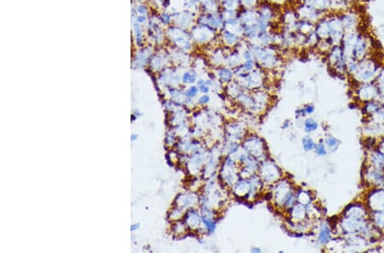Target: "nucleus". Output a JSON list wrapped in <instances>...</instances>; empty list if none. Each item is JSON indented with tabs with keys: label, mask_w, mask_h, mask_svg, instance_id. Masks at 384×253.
I'll return each instance as SVG.
<instances>
[{
	"label": "nucleus",
	"mask_w": 384,
	"mask_h": 253,
	"mask_svg": "<svg viewBox=\"0 0 384 253\" xmlns=\"http://www.w3.org/2000/svg\"><path fill=\"white\" fill-rule=\"evenodd\" d=\"M381 70L378 62L371 56L357 61L356 68L351 76L358 84L369 83L376 80L379 72Z\"/></svg>",
	"instance_id": "1"
},
{
	"label": "nucleus",
	"mask_w": 384,
	"mask_h": 253,
	"mask_svg": "<svg viewBox=\"0 0 384 253\" xmlns=\"http://www.w3.org/2000/svg\"><path fill=\"white\" fill-rule=\"evenodd\" d=\"M219 178L222 183L232 187L238 179L240 178L237 164L231 155L225 157L219 169Z\"/></svg>",
	"instance_id": "2"
},
{
	"label": "nucleus",
	"mask_w": 384,
	"mask_h": 253,
	"mask_svg": "<svg viewBox=\"0 0 384 253\" xmlns=\"http://www.w3.org/2000/svg\"><path fill=\"white\" fill-rule=\"evenodd\" d=\"M258 171H259V175L263 180V182L269 184L276 183L282 177L281 169L273 160H268V159L263 160L260 164V167Z\"/></svg>",
	"instance_id": "3"
},
{
	"label": "nucleus",
	"mask_w": 384,
	"mask_h": 253,
	"mask_svg": "<svg viewBox=\"0 0 384 253\" xmlns=\"http://www.w3.org/2000/svg\"><path fill=\"white\" fill-rule=\"evenodd\" d=\"M371 42L369 37L365 33L359 32L356 39L355 45L352 48L351 58L350 60L360 61L371 56Z\"/></svg>",
	"instance_id": "4"
},
{
	"label": "nucleus",
	"mask_w": 384,
	"mask_h": 253,
	"mask_svg": "<svg viewBox=\"0 0 384 253\" xmlns=\"http://www.w3.org/2000/svg\"><path fill=\"white\" fill-rule=\"evenodd\" d=\"M295 192L296 191L292 188L290 181H288L287 179H280L278 182L274 184L272 194H273V199L276 204L283 207L284 203L286 202L288 198L290 195H293Z\"/></svg>",
	"instance_id": "5"
},
{
	"label": "nucleus",
	"mask_w": 384,
	"mask_h": 253,
	"mask_svg": "<svg viewBox=\"0 0 384 253\" xmlns=\"http://www.w3.org/2000/svg\"><path fill=\"white\" fill-rule=\"evenodd\" d=\"M225 17L219 12H210V13H202L198 17L197 24L208 26L216 32H219L225 28Z\"/></svg>",
	"instance_id": "6"
},
{
	"label": "nucleus",
	"mask_w": 384,
	"mask_h": 253,
	"mask_svg": "<svg viewBox=\"0 0 384 253\" xmlns=\"http://www.w3.org/2000/svg\"><path fill=\"white\" fill-rule=\"evenodd\" d=\"M242 147L248 155L257 159H261V157L266 155L265 143L259 136H251L247 137L242 144Z\"/></svg>",
	"instance_id": "7"
},
{
	"label": "nucleus",
	"mask_w": 384,
	"mask_h": 253,
	"mask_svg": "<svg viewBox=\"0 0 384 253\" xmlns=\"http://www.w3.org/2000/svg\"><path fill=\"white\" fill-rule=\"evenodd\" d=\"M193 30L194 31L192 32V39L198 44L209 46L218 39V32L209 28L208 26L197 24V26H194Z\"/></svg>",
	"instance_id": "8"
},
{
	"label": "nucleus",
	"mask_w": 384,
	"mask_h": 253,
	"mask_svg": "<svg viewBox=\"0 0 384 253\" xmlns=\"http://www.w3.org/2000/svg\"><path fill=\"white\" fill-rule=\"evenodd\" d=\"M356 95L359 100L366 102L378 99L380 95V91L375 81L362 83L359 84V86L356 90Z\"/></svg>",
	"instance_id": "9"
},
{
	"label": "nucleus",
	"mask_w": 384,
	"mask_h": 253,
	"mask_svg": "<svg viewBox=\"0 0 384 253\" xmlns=\"http://www.w3.org/2000/svg\"><path fill=\"white\" fill-rule=\"evenodd\" d=\"M340 17L342 20V25L345 30V33H351L358 30L359 26V17L358 14L353 10H345L342 11L340 14Z\"/></svg>",
	"instance_id": "10"
},
{
	"label": "nucleus",
	"mask_w": 384,
	"mask_h": 253,
	"mask_svg": "<svg viewBox=\"0 0 384 253\" xmlns=\"http://www.w3.org/2000/svg\"><path fill=\"white\" fill-rule=\"evenodd\" d=\"M296 10L300 19L306 20L314 24L325 16L308 3H300L299 6L297 7Z\"/></svg>",
	"instance_id": "11"
},
{
	"label": "nucleus",
	"mask_w": 384,
	"mask_h": 253,
	"mask_svg": "<svg viewBox=\"0 0 384 253\" xmlns=\"http://www.w3.org/2000/svg\"><path fill=\"white\" fill-rule=\"evenodd\" d=\"M219 41H220L222 46L229 48H236L240 46V44L244 41V38L238 33H234L227 28H224L219 32Z\"/></svg>",
	"instance_id": "12"
},
{
	"label": "nucleus",
	"mask_w": 384,
	"mask_h": 253,
	"mask_svg": "<svg viewBox=\"0 0 384 253\" xmlns=\"http://www.w3.org/2000/svg\"><path fill=\"white\" fill-rule=\"evenodd\" d=\"M248 183H249V190L247 193V196L245 197L246 200L248 201H253L254 199L257 198L258 195L261 193L263 188V180L261 179L260 175L251 176L250 177L247 178Z\"/></svg>",
	"instance_id": "13"
},
{
	"label": "nucleus",
	"mask_w": 384,
	"mask_h": 253,
	"mask_svg": "<svg viewBox=\"0 0 384 253\" xmlns=\"http://www.w3.org/2000/svg\"><path fill=\"white\" fill-rule=\"evenodd\" d=\"M215 75L222 84H230L235 78L234 70L230 67H217L215 68Z\"/></svg>",
	"instance_id": "14"
},
{
	"label": "nucleus",
	"mask_w": 384,
	"mask_h": 253,
	"mask_svg": "<svg viewBox=\"0 0 384 253\" xmlns=\"http://www.w3.org/2000/svg\"><path fill=\"white\" fill-rule=\"evenodd\" d=\"M314 33L318 35L319 39H327L329 38V23L327 15L324 16L322 18L315 23L314 26Z\"/></svg>",
	"instance_id": "15"
},
{
	"label": "nucleus",
	"mask_w": 384,
	"mask_h": 253,
	"mask_svg": "<svg viewBox=\"0 0 384 253\" xmlns=\"http://www.w3.org/2000/svg\"><path fill=\"white\" fill-rule=\"evenodd\" d=\"M226 136L231 141H240L245 135V128L240 124L231 123L226 126Z\"/></svg>",
	"instance_id": "16"
},
{
	"label": "nucleus",
	"mask_w": 384,
	"mask_h": 253,
	"mask_svg": "<svg viewBox=\"0 0 384 253\" xmlns=\"http://www.w3.org/2000/svg\"><path fill=\"white\" fill-rule=\"evenodd\" d=\"M307 217L306 208L305 205L297 203L290 210V218L293 223H299L306 220Z\"/></svg>",
	"instance_id": "17"
},
{
	"label": "nucleus",
	"mask_w": 384,
	"mask_h": 253,
	"mask_svg": "<svg viewBox=\"0 0 384 253\" xmlns=\"http://www.w3.org/2000/svg\"><path fill=\"white\" fill-rule=\"evenodd\" d=\"M232 191L236 196L240 198H245L247 196L248 190H249V183L247 178L238 179L234 185L231 187Z\"/></svg>",
	"instance_id": "18"
},
{
	"label": "nucleus",
	"mask_w": 384,
	"mask_h": 253,
	"mask_svg": "<svg viewBox=\"0 0 384 253\" xmlns=\"http://www.w3.org/2000/svg\"><path fill=\"white\" fill-rule=\"evenodd\" d=\"M332 230L330 225L326 223H322L319 227L318 241L320 246H326L331 239Z\"/></svg>",
	"instance_id": "19"
},
{
	"label": "nucleus",
	"mask_w": 384,
	"mask_h": 253,
	"mask_svg": "<svg viewBox=\"0 0 384 253\" xmlns=\"http://www.w3.org/2000/svg\"><path fill=\"white\" fill-rule=\"evenodd\" d=\"M370 202L373 211H384V190H376L371 195Z\"/></svg>",
	"instance_id": "20"
},
{
	"label": "nucleus",
	"mask_w": 384,
	"mask_h": 253,
	"mask_svg": "<svg viewBox=\"0 0 384 253\" xmlns=\"http://www.w3.org/2000/svg\"><path fill=\"white\" fill-rule=\"evenodd\" d=\"M199 3L201 4L202 10H204L203 13L221 11L220 0H199Z\"/></svg>",
	"instance_id": "21"
},
{
	"label": "nucleus",
	"mask_w": 384,
	"mask_h": 253,
	"mask_svg": "<svg viewBox=\"0 0 384 253\" xmlns=\"http://www.w3.org/2000/svg\"><path fill=\"white\" fill-rule=\"evenodd\" d=\"M308 3L325 16L332 11V0H311Z\"/></svg>",
	"instance_id": "22"
},
{
	"label": "nucleus",
	"mask_w": 384,
	"mask_h": 253,
	"mask_svg": "<svg viewBox=\"0 0 384 253\" xmlns=\"http://www.w3.org/2000/svg\"><path fill=\"white\" fill-rule=\"evenodd\" d=\"M296 195H297V203L303 204L305 206L312 203L313 197H312L309 191L304 190V189H300L298 191L296 192Z\"/></svg>",
	"instance_id": "23"
},
{
	"label": "nucleus",
	"mask_w": 384,
	"mask_h": 253,
	"mask_svg": "<svg viewBox=\"0 0 384 253\" xmlns=\"http://www.w3.org/2000/svg\"><path fill=\"white\" fill-rule=\"evenodd\" d=\"M371 161L375 168L384 170V154L379 150L371 153Z\"/></svg>",
	"instance_id": "24"
},
{
	"label": "nucleus",
	"mask_w": 384,
	"mask_h": 253,
	"mask_svg": "<svg viewBox=\"0 0 384 253\" xmlns=\"http://www.w3.org/2000/svg\"><path fill=\"white\" fill-rule=\"evenodd\" d=\"M188 224L192 228H197L202 223V216L196 211H191L188 214Z\"/></svg>",
	"instance_id": "25"
},
{
	"label": "nucleus",
	"mask_w": 384,
	"mask_h": 253,
	"mask_svg": "<svg viewBox=\"0 0 384 253\" xmlns=\"http://www.w3.org/2000/svg\"><path fill=\"white\" fill-rule=\"evenodd\" d=\"M259 43L258 45L263 46H271L272 44H274V34L270 32H265V33H260L256 38Z\"/></svg>",
	"instance_id": "26"
},
{
	"label": "nucleus",
	"mask_w": 384,
	"mask_h": 253,
	"mask_svg": "<svg viewBox=\"0 0 384 253\" xmlns=\"http://www.w3.org/2000/svg\"><path fill=\"white\" fill-rule=\"evenodd\" d=\"M372 220L380 229H384V211H372Z\"/></svg>",
	"instance_id": "27"
},
{
	"label": "nucleus",
	"mask_w": 384,
	"mask_h": 253,
	"mask_svg": "<svg viewBox=\"0 0 384 253\" xmlns=\"http://www.w3.org/2000/svg\"><path fill=\"white\" fill-rule=\"evenodd\" d=\"M220 4L223 9L238 10L242 8L240 0H220Z\"/></svg>",
	"instance_id": "28"
},
{
	"label": "nucleus",
	"mask_w": 384,
	"mask_h": 253,
	"mask_svg": "<svg viewBox=\"0 0 384 253\" xmlns=\"http://www.w3.org/2000/svg\"><path fill=\"white\" fill-rule=\"evenodd\" d=\"M318 128H319V124L312 118H307L304 121V130L306 133L314 132L315 130H318Z\"/></svg>",
	"instance_id": "29"
},
{
	"label": "nucleus",
	"mask_w": 384,
	"mask_h": 253,
	"mask_svg": "<svg viewBox=\"0 0 384 253\" xmlns=\"http://www.w3.org/2000/svg\"><path fill=\"white\" fill-rule=\"evenodd\" d=\"M325 144H326L327 149H329L331 150L332 152H334L338 149L341 143L337 138H335L334 136H328L325 140Z\"/></svg>",
	"instance_id": "30"
},
{
	"label": "nucleus",
	"mask_w": 384,
	"mask_h": 253,
	"mask_svg": "<svg viewBox=\"0 0 384 253\" xmlns=\"http://www.w3.org/2000/svg\"><path fill=\"white\" fill-rule=\"evenodd\" d=\"M302 143L303 150L306 152H311L315 150L316 144H317L313 141V138L309 136H304L302 140Z\"/></svg>",
	"instance_id": "31"
},
{
	"label": "nucleus",
	"mask_w": 384,
	"mask_h": 253,
	"mask_svg": "<svg viewBox=\"0 0 384 253\" xmlns=\"http://www.w3.org/2000/svg\"><path fill=\"white\" fill-rule=\"evenodd\" d=\"M240 147H241V145L238 142L230 140V142L225 146V150L227 152L228 155H231V154L237 153L239 149H240Z\"/></svg>",
	"instance_id": "32"
},
{
	"label": "nucleus",
	"mask_w": 384,
	"mask_h": 253,
	"mask_svg": "<svg viewBox=\"0 0 384 253\" xmlns=\"http://www.w3.org/2000/svg\"><path fill=\"white\" fill-rule=\"evenodd\" d=\"M257 63L254 61V59H251V60H247L245 61L244 63H242L240 65V68L243 69V71L246 72V73H250V72L254 70L256 68Z\"/></svg>",
	"instance_id": "33"
},
{
	"label": "nucleus",
	"mask_w": 384,
	"mask_h": 253,
	"mask_svg": "<svg viewBox=\"0 0 384 253\" xmlns=\"http://www.w3.org/2000/svg\"><path fill=\"white\" fill-rule=\"evenodd\" d=\"M375 82L378 85L380 92L384 94V67L381 68V70L379 72V74H378V77L376 78Z\"/></svg>",
	"instance_id": "34"
},
{
	"label": "nucleus",
	"mask_w": 384,
	"mask_h": 253,
	"mask_svg": "<svg viewBox=\"0 0 384 253\" xmlns=\"http://www.w3.org/2000/svg\"><path fill=\"white\" fill-rule=\"evenodd\" d=\"M240 2L242 8L247 9H256L260 3L259 0H240Z\"/></svg>",
	"instance_id": "35"
},
{
	"label": "nucleus",
	"mask_w": 384,
	"mask_h": 253,
	"mask_svg": "<svg viewBox=\"0 0 384 253\" xmlns=\"http://www.w3.org/2000/svg\"><path fill=\"white\" fill-rule=\"evenodd\" d=\"M314 152H315L317 155L319 156H326L328 153L327 148H326V144L324 143H317Z\"/></svg>",
	"instance_id": "36"
},
{
	"label": "nucleus",
	"mask_w": 384,
	"mask_h": 253,
	"mask_svg": "<svg viewBox=\"0 0 384 253\" xmlns=\"http://www.w3.org/2000/svg\"><path fill=\"white\" fill-rule=\"evenodd\" d=\"M199 91H200V90H199V87L193 85V86H192V87L188 89V91H186V98H189V99L195 98V97L197 96V94H198Z\"/></svg>",
	"instance_id": "37"
},
{
	"label": "nucleus",
	"mask_w": 384,
	"mask_h": 253,
	"mask_svg": "<svg viewBox=\"0 0 384 253\" xmlns=\"http://www.w3.org/2000/svg\"><path fill=\"white\" fill-rule=\"evenodd\" d=\"M241 55L242 57H243V59H244L245 61H247V60H251V59H254L252 52H251L250 50L247 48V46H246V49L244 50V51H242Z\"/></svg>",
	"instance_id": "38"
},
{
	"label": "nucleus",
	"mask_w": 384,
	"mask_h": 253,
	"mask_svg": "<svg viewBox=\"0 0 384 253\" xmlns=\"http://www.w3.org/2000/svg\"><path fill=\"white\" fill-rule=\"evenodd\" d=\"M210 97L208 94H203L198 99V103L200 105H207L210 101Z\"/></svg>",
	"instance_id": "39"
},
{
	"label": "nucleus",
	"mask_w": 384,
	"mask_h": 253,
	"mask_svg": "<svg viewBox=\"0 0 384 253\" xmlns=\"http://www.w3.org/2000/svg\"><path fill=\"white\" fill-rule=\"evenodd\" d=\"M303 108H304L306 114H312L315 111V107L312 104H307Z\"/></svg>",
	"instance_id": "40"
},
{
	"label": "nucleus",
	"mask_w": 384,
	"mask_h": 253,
	"mask_svg": "<svg viewBox=\"0 0 384 253\" xmlns=\"http://www.w3.org/2000/svg\"><path fill=\"white\" fill-rule=\"evenodd\" d=\"M198 87L200 91H201L202 93H203V94H208L209 91H210V87H209V85H207L205 83L202 84V85H200Z\"/></svg>",
	"instance_id": "41"
},
{
	"label": "nucleus",
	"mask_w": 384,
	"mask_h": 253,
	"mask_svg": "<svg viewBox=\"0 0 384 253\" xmlns=\"http://www.w3.org/2000/svg\"><path fill=\"white\" fill-rule=\"evenodd\" d=\"M191 75H192V73H191V72H186V73H185V75H183V81H184V83H190Z\"/></svg>",
	"instance_id": "42"
},
{
	"label": "nucleus",
	"mask_w": 384,
	"mask_h": 253,
	"mask_svg": "<svg viewBox=\"0 0 384 253\" xmlns=\"http://www.w3.org/2000/svg\"><path fill=\"white\" fill-rule=\"evenodd\" d=\"M296 114H297V117H305L306 114L304 108H301V109H297L296 111Z\"/></svg>",
	"instance_id": "43"
},
{
	"label": "nucleus",
	"mask_w": 384,
	"mask_h": 253,
	"mask_svg": "<svg viewBox=\"0 0 384 253\" xmlns=\"http://www.w3.org/2000/svg\"><path fill=\"white\" fill-rule=\"evenodd\" d=\"M196 79H197V74L195 73V72H193V73H192V75H191L190 83L193 84V83H195V82L196 81Z\"/></svg>",
	"instance_id": "44"
},
{
	"label": "nucleus",
	"mask_w": 384,
	"mask_h": 253,
	"mask_svg": "<svg viewBox=\"0 0 384 253\" xmlns=\"http://www.w3.org/2000/svg\"><path fill=\"white\" fill-rule=\"evenodd\" d=\"M378 150L380 151V152H383L384 154V139L382 141L381 143H380V144H379V146H378Z\"/></svg>",
	"instance_id": "45"
},
{
	"label": "nucleus",
	"mask_w": 384,
	"mask_h": 253,
	"mask_svg": "<svg viewBox=\"0 0 384 253\" xmlns=\"http://www.w3.org/2000/svg\"><path fill=\"white\" fill-rule=\"evenodd\" d=\"M251 253H261V248H260V247H252V249H251Z\"/></svg>",
	"instance_id": "46"
},
{
	"label": "nucleus",
	"mask_w": 384,
	"mask_h": 253,
	"mask_svg": "<svg viewBox=\"0 0 384 253\" xmlns=\"http://www.w3.org/2000/svg\"><path fill=\"white\" fill-rule=\"evenodd\" d=\"M297 2H299V3H309L311 0H297Z\"/></svg>",
	"instance_id": "47"
},
{
	"label": "nucleus",
	"mask_w": 384,
	"mask_h": 253,
	"mask_svg": "<svg viewBox=\"0 0 384 253\" xmlns=\"http://www.w3.org/2000/svg\"><path fill=\"white\" fill-rule=\"evenodd\" d=\"M137 228H139V225H138V224H135V225H133V226H132L131 229H132V231H134L135 229H137Z\"/></svg>",
	"instance_id": "48"
},
{
	"label": "nucleus",
	"mask_w": 384,
	"mask_h": 253,
	"mask_svg": "<svg viewBox=\"0 0 384 253\" xmlns=\"http://www.w3.org/2000/svg\"><path fill=\"white\" fill-rule=\"evenodd\" d=\"M137 138V136L136 135H133V136H132V140H135Z\"/></svg>",
	"instance_id": "49"
}]
</instances>
